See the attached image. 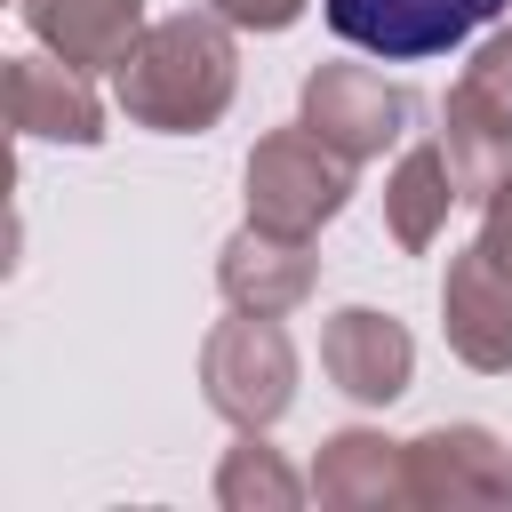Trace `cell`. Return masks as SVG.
Here are the masks:
<instances>
[{"instance_id":"obj_1","label":"cell","mask_w":512,"mask_h":512,"mask_svg":"<svg viewBox=\"0 0 512 512\" xmlns=\"http://www.w3.org/2000/svg\"><path fill=\"white\" fill-rule=\"evenodd\" d=\"M232 88H240V48H232V24L216 8L152 16L144 40L112 72V96H120L128 128H152V136H200V128H216L232 112Z\"/></svg>"},{"instance_id":"obj_2","label":"cell","mask_w":512,"mask_h":512,"mask_svg":"<svg viewBox=\"0 0 512 512\" xmlns=\"http://www.w3.org/2000/svg\"><path fill=\"white\" fill-rule=\"evenodd\" d=\"M440 152L464 200H488L512 176V24L480 32L464 72L440 96Z\"/></svg>"},{"instance_id":"obj_3","label":"cell","mask_w":512,"mask_h":512,"mask_svg":"<svg viewBox=\"0 0 512 512\" xmlns=\"http://www.w3.org/2000/svg\"><path fill=\"white\" fill-rule=\"evenodd\" d=\"M200 392L232 432H272L296 408V344L272 312H232L200 344Z\"/></svg>"},{"instance_id":"obj_4","label":"cell","mask_w":512,"mask_h":512,"mask_svg":"<svg viewBox=\"0 0 512 512\" xmlns=\"http://www.w3.org/2000/svg\"><path fill=\"white\" fill-rule=\"evenodd\" d=\"M352 168H360V160H344V152H336L328 136H312L304 120H288V128L256 136V152H248V168H240L248 216L272 224V232H304V240H312L328 216H344Z\"/></svg>"},{"instance_id":"obj_5","label":"cell","mask_w":512,"mask_h":512,"mask_svg":"<svg viewBox=\"0 0 512 512\" xmlns=\"http://www.w3.org/2000/svg\"><path fill=\"white\" fill-rule=\"evenodd\" d=\"M512 0H320L328 32L352 40L360 56L376 64H424V56H448L464 48L472 32H488Z\"/></svg>"},{"instance_id":"obj_6","label":"cell","mask_w":512,"mask_h":512,"mask_svg":"<svg viewBox=\"0 0 512 512\" xmlns=\"http://www.w3.org/2000/svg\"><path fill=\"white\" fill-rule=\"evenodd\" d=\"M408 112L416 96L400 80H384L376 64H312L304 72V96H296V120L312 136H328L344 160H376L408 136Z\"/></svg>"},{"instance_id":"obj_7","label":"cell","mask_w":512,"mask_h":512,"mask_svg":"<svg viewBox=\"0 0 512 512\" xmlns=\"http://www.w3.org/2000/svg\"><path fill=\"white\" fill-rule=\"evenodd\" d=\"M408 504L424 512H496L512 504V448L488 424H432L408 440Z\"/></svg>"},{"instance_id":"obj_8","label":"cell","mask_w":512,"mask_h":512,"mask_svg":"<svg viewBox=\"0 0 512 512\" xmlns=\"http://www.w3.org/2000/svg\"><path fill=\"white\" fill-rule=\"evenodd\" d=\"M320 368H328V384L344 400L392 408L408 392V376H416V336L376 304H344V312L320 320Z\"/></svg>"},{"instance_id":"obj_9","label":"cell","mask_w":512,"mask_h":512,"mask_svg":"<svg viewBox=\"0 0 512 512\" xmlns=\"http://www.w3.org/2000/svg\"><path fill=\"white\" fill-rule=\"evenodd\" d=\"M440 336L464 368L480 376H512V272L472 240L448 256V280H440Z\"/></svg>"},{"instance_id":"obj_10","label":"cell","mask_w":512,"mask_h":512,"mask_svg":"<svg viewBox=\"0 0 512 512\" xmlns=\"http://www.w3.org/2000/svg\"><path fill=\"white\" fill-rule=\"evenodd\" d=\"M216 288H224L232 312H272V320H288V312L320 288V256H312L304 232H272V224L248 216V224L216 248Z\"/></svg>"},{"instance_id":"obj_11","label":"cell","mask_w":512,"mask_h":512,"mask_svg":"<svg viewBox=\"0 0 512 512\" xmlns=\"http://www.w3.org/2000/svg\"><path fill=\"white\" fill-rule=\"evenodd\" d=\"M8 128L24 144H104V96L64 56H8Z\"/></svg>"},{"instance_id":"obj_12","label":"cell","mask_w":512,"mask_h":512,"mask_svg":"<svg viewBox=\"0 0 512 512\" xmlns=\"http://www.w3.org/2000/svg\"><path fill=\"white\" fill-rule=\"evenodd\" d=\"M312 496L328 512H392L408 504V440H384L376 424H344L312 456Z\"/></svg>"},{"instance_id":"obj_13","label":"cell","mask_w":512,"mask_h":512,"mask_svg":"<svg viewBox=\"0 0 512 512\" xmlns=\"http://www.w3.org/2000/svg\"><path fill=\"white\" fill-rule=\"evenodd\" d=\"M16 16L48 56L80 64V72H120V56L152 24L144 0H16Z\"/></svg>"},{"instance_id":"obj_14","label":"cell","mask_w":512,"mask_h":512,"mask_svg":"<svg viewBox=\"0 0 512 512\" xmlns=\"http://www.w3.org/2000/svg\"><path fill=\"white\" fill-rule=\"evenodd\" d=\"M456 200H464V192H456V168H448L440 136L408 144V152L392 160V176H384V224H392V240H400L408 256H424V248L448 232V208H456Z\"/></svg>"},{"instance_id":"obj_15","label":"cell","mask_w":512,"mask_h":512,"mask_svg":"<svg viewBox=\"0 0 512 512\" xmlns=\"http://www.w3.org/2000/svg\"><path fill=\"white\" fill-rule=\"evenodd\" d=\"M312 480H296V464L264 440V432H240L216 464V504L224 512H296Z\"/></svg>"},{"instance_id":"obj_16","label":"cell","mask_w":512,"mask_h":512,"mask_svg":"<svg viewBox=\"0 0 512 512\" xmlns=\"http://www.w3.org/2000/svg\"><path fill=\"white\" fill-rule=\"evenodd\" d=\"M208 8H216L232 32H288L312 0H208Z\"/></svg>"},{"instance_id":"obj_17","label":"cell","mask_w":512,"mask_h":512,"mask_svg":"<svg viewBox=\"0 0 512 512\" xmlns=\"http://www.w3.org/2000/svg\"><path fill=\"white\" fill-rule=\"evenodd\" d=\"M480 248H488V256L512 272V176H504V184L480 200Z\"/></svg>"}]
</instances>
